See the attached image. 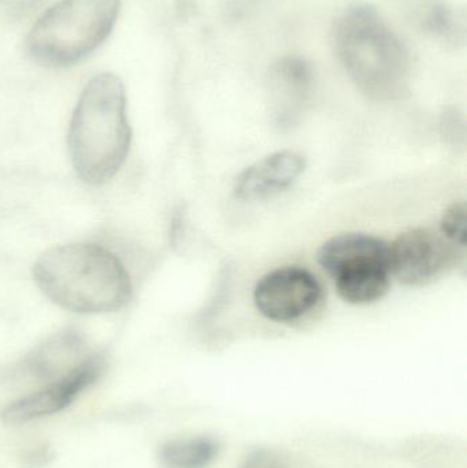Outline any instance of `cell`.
I'll return each mask as SVG.
<instances>
[{
    "instance_id": "obj_10",
    "label": "cell",
    "mask_w": 467,
    "mask_h": 468,
    "mask_svg": "<svg viewBox=\"0 0 467 468\" xmlns=\"http://www.w3.org/2000/svg\"><path fill=\"white\" fill-rule=\"evenodd\" d=\"M90 355L84 335L76 329H66L37 346L27 356L25 366L36 378L57 379L81 365Z\"/></svg>"
},
{
    "instance_id": "obj_16",
    "label": "cell",
    "mask_w": 467,
    "mask_h": 468,
    "mask_svg": "<svg viewBox=\"0 0 467 468\" xmlns=\"http://www.w3.org/2000/svg\"><path fill=\"white\" fill-rule=\"evenodd\" d=\"M40 0H0V7L11 11H27L37 5Z\"/></svg>"
},
{
    "instance_id": "obj_9",
    "label": "cell",
    "mask_w": 467,
    "mask_h": 468,
    "mask_svg": "<svg viewBox=\"0 0 467 468\" xmlns=\"http://www.w3.org/2000/svg\"><path fill=\"white\" fill-rule=\"evenodd\" d=\"M306 169V159L292 150L277 151L247 167L235 184L236 197L244 202L271 199L288 191Z\"/></svg>"
},
{
    "instance_id": "obj_13",
    "label": "cell",
    "mask_w": 467,
    "mask_h": 468,
    "mask_svg": "<svg viewBox=\"0 0 467 468\" xmlns=\"http://www.w3.org/2000/svg\"><path fill=\"white\" fill-rule=\"evenodd\" d=\"M466 205L465 202L454 203L444 211L440 221L441 236L455 247H466Z\"/></svg>"
},
{
    "instance_id": "obj_7",
    "label": "cell",
    "mask_w": 467,
    "mask_h": 468,
    "mask_svg": "<svg viewBox=\"0 0 467 468\" xmlns=\"http://www.w3.org/2000/svg\"><path fill=\"white\" fill-rule=\"evenodd\" d=\"M455 259V245L430 229L409 230L389 244L391 274L406 285L433 282L454 266Z\"/></svg>"
},
{
    "instance_id": "obj_12",
    "label": "cell",
    "mask_w": 467,
    "mask_h": 468,
    "mask_svg": "<svg viewBox=\"0 0 467 468\" xmlns=\"http://www.w3.org/2000/svg\"><path fill=\"white\" fill-rule=\"evenodd\" d=\"M221 445L213 437L172 440L162 445L158 462L164 468H207L216 461Z\"/></svg>"
},
{
    "instance_id": "obj_2",
    "label": "cell",
    "mask_w": 467,
    "mask_h": 468,
    "mask_svg": "<svg viewBox=\"0 0 467 468\" xmlns=\"http://www.w3.org/2000/svg\"><path fill=\"white\" fill-rule=\"evenodd\" d=\"M131 140L122 81L110 73L93 77L69 126V153L79 177L90 186L111 180L128 158Z\"/></svg>"
},
{
    "instance_id": "obj_5",
    "label": "cell",
    "mask_w": 467,
    "mask_h": 468,
    "mask_svg": "<svg viewBox=\"0 0 467 468\" xmlns=\"http://www.w3.org/2000/svg\"><path fill=\"white\" fill-rule=\"evenodd\" d=\"M318 263L334 280L337 293L351 304L383 299L391 286L389 244L365 233H343L326 239Z\"/></svg>"
},
{
    "instance_id": "obj_6",
    "label": "cell",
    "mask_w": 467,
    "mask_h": 468,
    "mask_svg": "<svg viewBox=\"0 0 467 468\" xmlns=\"http://www.w3.org/2000/svg\"><path fill=\"white\" fill-rule=\"evenodd\" d=\"M323 296V288L309 270L284 266L263 275L254 288L260 314L274 322H292L312 313Z\"/></svg>"
},
{
    "instance_id": "obj_1",
    "label": "cell",
    "mask_w": 467,
    "mask_h": 468,
    "mask_svg": "<svg viewBox=\"0 0 467 468\" xmlns=\"http://www.w3.org/2000/svg\"><path fill=\"white\" fill-rule=\"evenodd\" d=\"M33 277L48 299L79 314L115 313L133 292L122 261L96 244L51 248L36 261Z\"/></svg>"
},
{
    "instance_id": "obj_11",
    "label": "cell",
    "mask_w": 467,
    "mask_h": 468,
    "mask_svg": "<svg viewBox=\"0 0 467 468\" xmlns=\"http://www.w3.org/2000/svg\"><path fill=\"white\" fill-rule=\"evenodd\" d=\"M269 81L281 114H291L304 103L309 95L312 71L301 58L288 57L271 68Z\"/></svg>"
},
{
    "instance_id": "obj_8",
    "label": "cell",
    "mask_w": 467,
    "mask_h": 468,
    "mask_svg": "<svg viewBox=\"0 0 467 468\" xmlns=\"http://www.w3.org/2000/svg\"><path fill=\"white\" fill-rule=\"evenodd\" d=\"M106 368L101 355L92 354L65 376L54 379L37 392L8 404L2 412L5 425H22L68 409L82 392L98 381Z\"/></svg>"
},
{
    "instance_id": "obj_15",
    "label": "cell",
    "mask_w": 467,
    "mask_h": 468,
    "mask_svg": "<svg viewBox=\"0 0 467 468\" xmlns=\"http://www.w3.org/2000/svg\"><path fill=\"white\" fill-rule=\"evenodd\" d=\"M241 468H277V463L271 453L266 451H257L247 458Z\"/></svg>"
},
{
    "instance_id": "obj_14",
    "label": "cell",
    "mask_w": 467,
    "mask_h": 468,
    "mask_svg": "<svg viewBox=\"0 0 467 468\" xmlns=\"http://www.w3.org/2000/svg\"><path fill=\"white\" fill-rule=\"evenodd\" d=\"M425 27L428 32L432 33L436 37L443 38L444 41L454 40L455 36L458 35V25L455 22L454 14L444 5H432L425 18Z\"/></svg>"
},
{
    "instance_id": "obj_3",
    "label": "cell",
    "mask_w": 467,
    "mask_h": 468,
    "mask_svg": "<svg viewBox=\"0 0 467 468\" xmlns=\"http://www.w3.org/2000/svg\"><path fill=\"white\" fill-rule=\"evenodd\" d=\"M334 51L356 87L376 99H392L406 88L410 71L408 49L377 10L348 8L334 25Z\"/></svg>"
},
{
    "instance_id": "obj_4",
    "label": "cell",
    "mask_w": 467,
    "mask_h": 468,
    "mask_svg": "<svg viewBox=\"0 0 467 468\" xmlns=\"http://www.w3.org/2000/svg\"><path fill=\"white\" fill-rule=\"evenodd\" d=\"M120 0H60L27 35V54L47 66H70L95 51L111 33Z\"/></svg>"
}]
</instances>
